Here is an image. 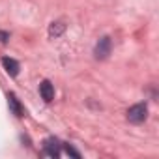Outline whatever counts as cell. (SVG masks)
<instances>
[{
    "instance_id": "obj_9",
    "label": "cell",
    "mask_w": 159,
    "mask_h": 159,
    "mask_svg": "<svg viewBox=\"0 0 159 159\" xmlns=\"http://www.w3.org/2000/svg\"><path fill=\"white\" fill-rule=\"evenodd\" d=\"M8 38H10V34H6V32H0V41H2V43H6V41H8Z\"/></svg>"
},
{
    "instance_id": "obj_5",
    "label": "cell",
    "mask_w": 159,
    "mask_h": 159,
    "mask_svg": "<svg viewBox=\"0 0 159 159\" xmlns=\"http://www.w3.org/2000/svg\"><path fill=\"white\" fill-rule=\"evenodd\" d=\"M39 94H41L43 101L51 103V101L54 99V86H52V84H51L49 81H43V83L39 84Z\"/></svg>"
},
{
    "instance_id": "obj_4",
    "label": "cell",
    "mask_w": 159,
    "mask_h": 159,
    "mask_svg": "<svg viewBox=\"0 0 159 159\" xmlns=\"http://www.w3.org/2000/svg\"><path fill=\"white\" fill-rule=\"evenodd\" d=\"M2 66H4V69H6L11 77H17V75H19L21 66H19L17 60H13V58H10V56H4V58H2Z\"/></svg>"
},
{
    "instance_id": "obj_8",
    "label": "cell",
    "mask_w": 159,
    "mask_h": 159,
    "mask_svg": "<svg viewBox=\"0 0 159 159\" xmlns=\"http://www.w3.org/2000/svg\"><path fill=\"white\" fill-rule=\"evenodd\" d=\"M66 153H67V155H71V157H75V159H81V153H79L73 146H69V144L66 146Z\"/></svg>"
},
{
    "instance_id": "obj_2",
    "label": "cell",
    "mask_w": 159,
    "mask_h": 159,
    "mask_svg": "<svg viewBox=\"0 0 159 159\" xmlns=\"http://www.w3.org/2000/svg\"><path fill=\"white\" fill-rule=\"evenodd\" d=\"M111 49H112V39H111L109 36H103V38L98 41V45H96V49H94V54H96L98 60H105V58L111 54Z\"/></svg>"
},
{
    "instance_id": "obj_7",
    "label": "cell",
    "mask_w": 159,
    "mask_h": 159,
    "mask_svg": "<svg viewBox=\"0 0 159 159\" xmlns=\"http://www.w3.org/2000/svg\"><path fill=\"white\" fill-rule=\"evenodd\" d=\"M64 30H66V25L60 23V21H56V23H52V25L49 26V36H51V38H58V36L64 34Z\"/></svg>"
},
{
    "instance_id": "obj_1",
    "label": "cell",
    "mask_w": 159,
    "mask_h": 159,
    "mask_svg": "<svg viewBox=\"0 0 159 159\" xmlns=\"http://www.w3.org/2000/svg\"><path fill=\"white\" fill-rule=\"evenodd\" d=\"M146 116H148V107L144 103H137V105L129 107V111H127V120L131 124H140L146 120Z\"/></svg>"
},
{
    "instance_id": "obj_6",
    "label": "cell",
    "mask_w": 159,
    "mask_h": 159,
    "mask_svg": "<svg viewBox=\"0 0 159 159\" xmlns=\"http://www.w3.org/2000/svg\"><path fill=\"white\" fill-rule=\"evenodd\" d=\"M8 101H10V109L13 111V114H15V116H23V114H25V111H23V107H21L19 99L15 98V94H10V96H8Z\"/></svg>"
},
{
    "instance_id": "obj_3",
    "label": "cell",
    "mask_w": 159,
    "mask_h": 159,
    "mask_svg": "<svg viewBox=\"0 0 159 159\" xmlns=\"http://www.w3.org/2000/svg\"><path fill=\"white\" fill-rule=\"evenodd\" d=\"M43 152L49 155V157H60V142L56 140V139H47L45 142H43Z\"/></svg>"
}]
</instances>
